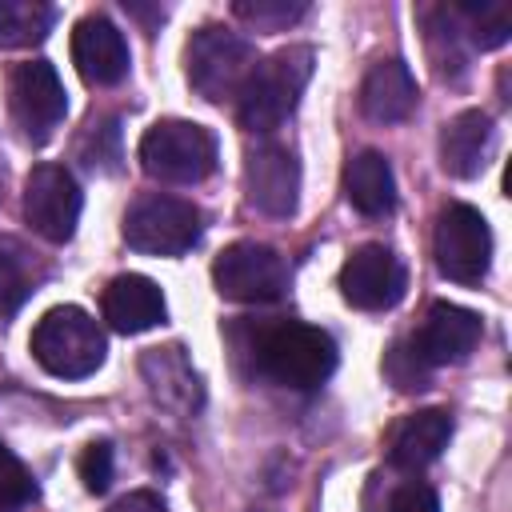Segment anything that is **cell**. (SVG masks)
I'll use <instances>...</instances> for the list:
<instances>
[{
    "instance_id": "13",
    "label": "cell",
    "mask_w": 512,
    "mask_h": 512,
    "mask_svg": "<svg viewBox=\"0 0 512 512\" xmlns=\"http://www.w3.org/2000/svg\"><path fill=\"white\" fill-rule=\"evenodd\" d=\"M480 340V316L460 304H432L416 336L408 340V352L420 360V368H444L460 364Z\"/></svg>"
},
{
    "instance_id": "1",
    "label": "cell",
    "mask_w": 512,
    "mask_h": 512,
    "mask_svg": "<svg viewBox=\"0 0 512 512\" xmlns=\"http://www.w3.org/2000/svg\"><path fill=\"white\" fill-rule=\"evenodd\" d=\"M252 364L264 380L292 392H308L336 372V340L324 328L280 320L252 336Z\"/></svg>"
},
{
    "instance_id": "15",
    "label": "cell",
    "mask_w": 512,
    "mask_h": 512,
    "mask_svg": "<svg viewBox=\"0 0 512 512\" xmlns=\"http://www.w3.org/2000/svg\"><path fill=\"white\" fill-rule=\"evenodd\" d=\"M72 64L96 88L120 84L128 76V40H124V32L108 16H84L72 28Z\"/></svg>"
},
{
    "instance_id": "20",
    "label": "cell",
    "mask_w": 512,
    "mask_h": 512,
    "mask_svg": "<svg viewBox=\"0 0 512 512\" xmlns=\"http://www.w3.org/2000/svg\"><path fill=\"white\" fill-rule=\"evenodd\" d=\"M344 192H348L352 208L364 212V216L392 212V204H396V176H392L388 156L372 152V148L356 152L348 160V168H344Z\"/></svg>"
},
{
    "instance_id": "11",
    "label": "cell",
    "mask_w": 512,
    "mask_h": 512,
    "mask_svg": "<svg viewBox=\"0 0 512 512\" xmlns=\"http://www.w3.org/2000/svg\"><path fill=\"white\" fill-rule=\"evenodd\" d=\"M404 264L384 244L356 248L340 268V296L360 312H384L404 296Z\"/></svg>"
},
{
    "instance_id": "5",
    "label": "cell",
    "mask_w": 512,
    "mask_h": 512,
    "mask_svg": "<svg viewBox=\"0 0 512 512\" xmlns=\"http://www.w3.org/2000/svg\"><path fill=\"white\" fill-rule=\"evenodd\" d=\"M140 164L160 184H200L216 168V140L192 120H156L140 140Z\"/></svg>"
},
{
    "instance_id": "4",
    "label": "cell",
    "mask_w": 512,
    "mask_h": 512,
    "mask_svg": "<svg viewBox=\"0 0 512 512\" xmlns=\"http://www.w3.org/2000/svg\"><path fill=\"white\" fill-rule=\"evenodd\" d=\"M252 68H256V48L244 36H236L232 28H220V24L196 28L188 48H184L188 84L212 104L236 100L240 88L248 84Z\"/></svg>"
},
{
    "instance_id": "19",
    "label": "cell",
    "mask_w": 512,
    "mask_h": 512,
    "mask_svg": "<svg viewBox=\"0 0 512 512\" xmlns=\"http://www.w3.org/2000/svg\"><path fill=\"white\" fill-rule=\"evenodd\" d=\"M416 80L404 60H380L360 84V108L376 124H396L416 108Z\"/></svg>"
},
{
    "instance_id": "12",
    "label": "cell",
    "mask_w": 512,
    "mask_h": 512,
    "mask_svg": "<svg viewBox=\"0 0 512 512\" xmlns=\"http://www.w3.org/2000/svg\"><path fill=\"white\" fill-rule=\"evenodd\" d=\"M248 204L264 216H292L300 200V164L284 144H260L244 160Z\"/></svg>"
},
{
    "instance_id": "17",
    "label": "cell",
    "mask_w": 512,
    "mask_h": 512,
    "mask_svg": "<svg viewBox=\"0 0 512 512\" xmlns=\"http://www.w3.org/2000/svg\"><path fill=\"white\" fill-rule=\"evenodd\" d=\"M492 152V116L480 108H468L460 116H452L440 132V164L448 176L456 180H472L484 172Z\"/></svg>"
},
{
    "instance_id": "24",
    "label": "cell",
    "mask_w": 512,
    "mask_h": 512,
    "mask_svg": "<svg viewBox=\"0 0 512 512\" xmlns=\"http://www.w3.org/2000/svg\"><path fill=\"white\" fill-rule=\"evenodd\" d=\"M232 12L244 24H252L256 32H280V28L296 24L308 12V4L304 0H236Z\"/></svg>"
},
{
    "instance_id": "16",
    "label": "cell",
    "mask_w": 512,
    "mask_h": 512,
    "mask_svg": "<svg viewBox=\"0 0 512 512\" xmlns=\"http://www.w3.org/2000/svg\"><path fill=\"white\" fill-rule=\"evenodd\" d=\"M448 440H452V416L444 408H424V412L404 416L392 428L388 460L404 472H420L448 448Z\"/></svg>"
},
{
    "instance_id": "14",
    "label": "cell",
    "mask_w": 512,
    "mask_h": 512,
    "mask_svg": "<svg viewBox=\"0 0 512 512\" xmlns=\"http://www.w3.org/2000/svg\"><path fill=\"white\" fill-rule=\"evenodd\" d=\"M140 376L148 384V396L168 408L172 416H192L204 404V388L200 376L188 360V352L180 344H164V348H148L140 356Z\"/></svg>"
},
{
    "instance_id": "10",
    "label": "cell",
    "mask_w": 512,
    "mask_h": 512,
    "mask_svg": "<svg viewBox=\"0 0 512 512\" xmlns=\"http://www.w3.org/2000/svg\"><path fill=\"white\" fill-rule=\"evenodd\" d=\"M24 216L36 236L64 244L80 224V184L60 164H36L24 180Z\"/></svg>"
},
{
    "instance_id": "9",
    "label": "cell",
    "mask_w": 512,
    "mask_h": 512,
    "mask_svg": "<svg viewBox=\"0 0 512 512\" xmlns=\"http://www.w3.org/2000/svg\"><path fill=\"white\" fill-rule=\"evenodd\" d=\"M8 108H12V120L20 124V132L32 144H44L68 112V96H64L56 68L48 60L16 64L8 76Z\"/></svg>"
},
{
    "instance_id": "23",
    "label": "cell",
    "mask_w": 512,
    "mask_h": 512,
    "mask_svg": "<svg viewBox=\"0 0 512 512\" xmlns=\"http://www.w3.org/2000/svg\"><path fill=\"white\" fill-rule=\"evenodd\" d=\"M452 16L460 24V36H468V44L480 48V52L500 48L512 32L508 4H464V8H452Z\"/></svg>"
},
{
    "instance_id": "22",
    "label": "cell",
    "mask_w": 512,
    "mask_h": 512,
    "mask_svg": "<svg viewBox=\"0 0 512 512\" xmlns=\"http://www.w3.org/2000/svg\"><path fill=\"white\" fill-rule=\"evenodd\" d=\"M56 12L40 0H0V48H32L48 36Z\"/></svg>"
},
{
    "instance_id": "21",
    "label": "cell",
    "mask_w": 512,
    "mask_h": 512,
    "mask_svg": "<svg viewBox=\"0 0 512 512\" xmlns=\"http://www.w3.org/2000/svg\"><path fill=\"white\" fill-rule=\"evenodd\" d=\"M44 268L36 264V256L16 244V240H0V316L20 312V304L36 292Z\"/></svg>"
},
{
    "instance_id": "6",
    "label": "cell",
    "mask_w": 512,
    "mask_h": 512,
    "mask_svg": "<svg viewBox=\"0 0 512 512\" xmlns=\"http://www.w3.org/2000/svg\"><path fill=\"white\" fill-rule=\"evenodd\" d=\"M124 244L148 256H180L188 252L200 232H204V216L192 200L168 196V192H148L140 200H132V208L124 212Z\"/></svg>"
},
{
    "instance_id": "27",
    "label": "cell",
    "mask_w": 512,
    "mask_h": 512,
    "mask_svg": "<svg viewBox=\"0 0 512 512\" xmlns=\"http://www.w3.org/2000/svg\"><path fill=\"white\" fill-rule=\"evenodd\" d=\"M76 468H80V480H84L88 492H108V484H112V444L108 440L88 444L80 452V464Z\"/></svg>"
},
{
    "instance_id": "8",
    "label": "cell",
    "mask_w": 512,
    "mask_h": 512,
    "mask_svg": "<svg viewBox=\"0 0 512 512\" xmlns=\"http://www.w3.org/2000/svg\"><path fill=\"white\" fill-rule=\"evenodd\" d=\"M436 268L456 284H480L492 264V232L488 220L472 204H448L436 216L432 236Z\"/></svg>"
},
{
    "instance_id": "29",
    "label": "cell",
    "mask_w": 512,
    "mask_h": 512,
    "mask_svg": "<svg viewBox=\"0 0 512 512\" xmlns=\"http://www.w3.org/2000/svg\"><path fill=\"white\" fill-rule=\"evenodd\" d=\"M108 512H168V504H164L156 492L140 488V492H128L124 500H116Z\"/></svg>"
},
{
    "instance_id": "2",
    "label": "cell",
    "mask_w": 512,
    "mask_h": 512,
    "mask_svg": "<svg viewBox=\"0 0 512 512\" xmlns=\"http://www.w3.org/2000/svg\"><path fill=\"white\" fill-rule=\"evenodd\" d=\"M312 60L316 56L308 44H292V48H280L268 60H260L236 96L240 128H248V132L280 128L296 112V104L312 80Z\"/></svg>"
},
{
    "instance_id": "7",
    "label": "cell",
    "mask_w": 512,
    "mask_h": 512,
    "mask_svg": "<svg viewBox=\"0 0 512 512\" xmlns=\"http://www.w3.org/2000/svg\"><path fill=\"white\" fill-rule=\"evenodd\" d=\"M216 292L236 304H272L288 292V264L276 248L240 240L228 244L212 264Z\"/></svg>"
},
{
    "instance_id": "25",
    "label": "cell",
    "mask_w": 512,
    "mask_h": 512,
    "mask_svg": "<svg viewBox=\"0 0 512 512\" xmlns=\"http://www.w3.org/2000/svg\"><path fill=\"white\" fill-rule=\"evenodd\" d=\"M80 160L92 168V172H116L120 164V128L112 116H100L84 128V140H80Z\"/></svg>"
},
{
    "instance_id": "26",
    "label": "cell",
    "mask_w": 512,
    "mask_h": 512,
    "mask_svg": "<svg viewBox=\"0 0 512 512\" xmlns=\"http://www.w3.org/2000/svg\"><path fill=\"white\" fill-rule=\"evenodd\" d=\"M32 500H36L32 472L20 464V456L8 444H0V512H20Z\"/></svg>"
},
{
    "instance_id": "3",
    "label": "cell",
    "mask_w": 512,
    "mask_h": 512,
    "mask_svg": "<svg viewBox=\"0 0 512 512\" xmlns=\"http://www.w3.org/2000/svg\"><path fill=\"white\" fill-rule=\"evenodd\" d=\"M104 332L100 324L76 308V304H60L48 308L36 328H32V356L44 372L60 376V380H84L104 364Z\"/></svg>"
},
{
    "instance_id": "28",
    "label": "cell",
    "mask_w": 512,
    "mask_h": 512,
    "mask_svg": "<svg viewBox=\"0 0 512 512\" xmlns=\"http://www.w3.org/2000/svg\"><path fill=\"white\" fill-rule=\"evenodd\" d=\"M388 512H440V500H436V492L428 484H404L392 496Z\"/></svg>"
},
{
    "instance_id": "18",
    "label": "cell",
    "mask_w": 512,
    "mask_h": 512,
    "mask_svg": "<svg viewBox=\"0 0 512 512\" xmlns=\"http://www.w3.org/2000/svg\"><path fill=\"white\" fill-rule=\"evenodd\" d=\"M104 320L124 336L148 332L164 320V292L148 276L124 272L104 288Z\"/></svg>"
}]
</instances>
